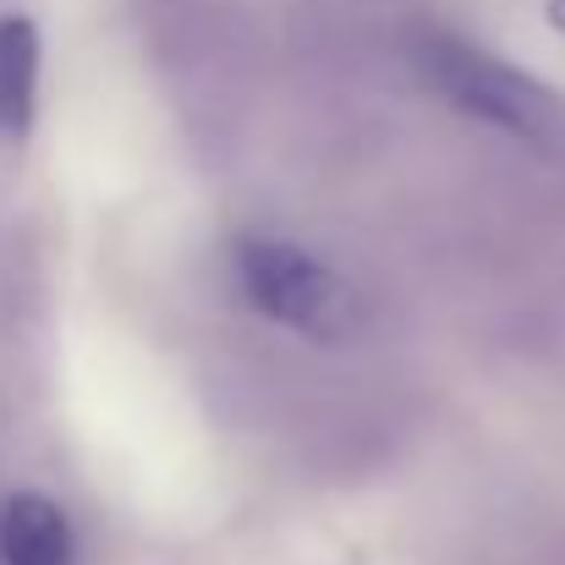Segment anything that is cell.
Returning <instances> with one entry per match:
<instances>
[{
    "label": "cell",
    "instance_id": "6da1fadb",
    "mask_svg": "<svg viewBox=\"0 0 565 565\" xmlns=\"http://www.w3.org/2000/svg\"><path fill=\"white\" fill-rule=\"evenodd\" d=\"M236 286L247 297V308H258L269 324L319 341V347H341L369 324V302L363 291L324 264L319 253L280 242V236H247L236 242Z\"/></svg>",
    "mask_w": 565,
    "mask_h": 565
},
{
    "label": "cell",
    "instance_id": "7a4b0ae2",
    "mask_svg": "<svg viewBox=\"0 0 565 565\" xmlns=\"http://www.w3.org/2000/svg\"><path fill=\"white\" fill-rule=\"evenodd\" d=\"M417 72L434 94H445L456 110L478 116L483 127H500L511 138H527V143H550L565 127L561 99L533 83L522 66L456 39V33H428L417 44Z\"/></svg>",
    "mask_w": 565,
    "mask_h": 565
},
{
    "label": "cell",
    "instance_id": "3957f363",
    "mask_svg": "<svg viewBox=\"0 0 565 565\" xmlns=\"http://www.w3.org/2000/svg\"><path fill=\"white\" fill-rule=\"evenodd\" d=\"M77 539L55 500L22 489L0 505V565H72Z\"/></svg>",
    "mask_w": 565,
    "mask_h": 565
},
{
    "label": "cell",
    "instance_id": "277c9868",
    "mask_svg": "<svg viewBox=\"0 0 565 565\" xmlns=\"http://www.w3.org/2000/svg\"><path fill=\"white\" fill-rule=\"evenodd\" d=\"M39 105V28L33 17H0V138L22 143Z\"/></svg>",
    "mask_w": 565,
    "mask_h": 565
}]
</instances>
